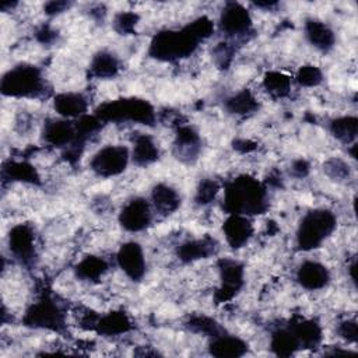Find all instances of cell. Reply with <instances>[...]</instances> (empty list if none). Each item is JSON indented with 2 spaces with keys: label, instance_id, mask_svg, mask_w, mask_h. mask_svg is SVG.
<instances>
[{
  "label": "cell",
  "instance_id": "6da1fadb",
  "mask_svg": "<svg viewBox=\"0 0 358 358\" xmlns=\"http://www.w3.org/2000/svg\"><path fill=\"white\" fill-rule=\"evenodd\" d=\"M213 25L207 18H199L180 31L159 32L151 43V55L157 59L172 60L190 55L200 39L210 35Z\"/></svg>",
  "mask_w": 358,
  "mask_h": 358
},
{
  "label": "cell",
  "instance_id": "7a4b0ae2",
  "mask_svg": "<svg viewBox=\"0 0 358 358\" xmlns=\"http://www.w3.org/2000/svg\"><path fill=\"white\" fill-rule=\"evenodd\" d=\"M224 206L229 214H259L266 207V190L252 178H238L225 189Z\"/></svg>",
  "mask_w": 358,
  "mask_h": 358
},
{
  "label": "cell",
  "instance_id": "3957f363",
  "mask_svg": "<svg viewBox=\"0 0 358 358\" xmlns=\"http://www.w3.org/2000/svg\"><path fill=\"white\" fill-rule=\"evenodd\" d=\"M1 92L13 98H34L43 88V78L35 66L18 64L3 74Z\"/></svg>",
  "mask_w": 358,
  "mask_h": 358
},
{
  "label": "cell",
  "instance_id": "277c9868",
  "mask_svg": "<svg viewBox=\"0 0 358 358\" xmlns=\"http://www.w3.org/2000/svg\"><path fill=\"white\" fill-rule=\"evenodd\" d=\"M336 228V217L327 210H313L303 215L296 231V243L302 250H310L317 246Z\"/></svg>",
  "mask_w": 358,
  "mask_h": 358
},
{
  "label": "cell",
  "instance_id": "5b68a950",
  "mask_svg": "<svg viewBox=\"0 0 358 358\" xmlns=\"http://www.w3.org/2000/svg\"><path fill=\"white\" fill-rule=\"evenodd\" d=\"M98 116L106 120H133L144 124L154 120L152 108L141 99H122L102 105Z\"/></svg>",
  "mask_w": 358,
  "mask_h": 358
},
{
  "label": "cell",
  "instance_id": "8992f818",
  "mask_svg": "<svg viewBox=\"0 0 358 358\" xmlns=\"http://www.w3.org/2000/svg\"><path fill=\"white\" fill-rule=\"evenodd\" d=\"M129 150L123 145H106L91 159V169L99 176H115L124 171L129 162Z\"/></svg>",
  "mask_w": 358,
  "mask_h": 358
},
{
  "label": "cell",
  "instance_id": "52a82bcc",
  "mask_svg": "<svg viewBox=\"0 0 358 358\" xmlns=\"http://www.w3.org/2000/svg\"><path fill=\"white\" fill-rule=\"evenodd\" d=\"M152 218V208L151 204L143 199L136 197L124 204L120 211L119 221L126 231L138 232L145 229Z\"/></svg>",
  "mask_w": 358,
  "mask_h": 358
},
{
  "label": "cell",
  "instance_id": "ba28073f",
  "mask_svg": "<svg viewBox=\"0 0 358 358\" xmlns=\"http://www.w3.org/2000/svg\"><path fill=\"white\" fill-rule=\"evenodd\" d=\"M24 322L32 327H46L57 330L63 324V315L52 301H39L34 303L25 313Z\"/></svg>",
  "mask_w": 358,
  "mask_h": 358
},
{
  "label": "cell",
  "instance_id": "9c48e42d",
  "mask_svg": "<svg viewBox=\"0 0 358 358\" xmlns=\"http://www.w3.org/2000/svg\"><path fill=\"white\" fill-rule=\"evenodd\" d=\"M10 255L21 263H29L35 257V236L32 229L25 225H15L8 234Z\"/></svg>",
  "mask_w": 358,
  "mask_h": 358
},
{
  "label": "cell",
  "instance_id": "30bf717a",
  "mask_svg": "<svg viewBox=\"0 0 358 358\" xmlns=\"http://www.w3.org/2000/svg\"><path fill=\"white\" fill-rule=\"evenodd\" d=\"M117 264L131 280H140L145 273V259L143 249L136 242L122 245L117 252Z\"/></svg>",
  "mask_w": 358,
  "mask_h": 358
},
{
  "label": "cell",
  "instance_id": "8fae6325",
  "mask_svg": "<svg viewBox=\"0 0 358 358\" xmlns=\"http://www.w3.org/2000/svg\"><path fill=\"white\" fill-rule=\"evenodd\" d=\"M220 25L222 32H225L229 36L243 35L249 31L250 27L249 13L241 4L229 3L221 13Z\"/></svg>",
  "mask_w": 358,
  "mask_h": 358
},
{
  "label": "cell",
  "instance_id": "7c38bea8",
  "mask_svg": "<svg viewBox=\"0 0 358 358\" xmlns=\"http://www.w3.org/2000/svg\"><path fill=\"white\" fill-rule=\"evenodd\" d=\"M330 280L329 270L319 262L306 260L296 270V281L306 289H320L327 285Z\"/></svg>",
  "mask_w": 358,
  "mask_h": 358
},
{
  "label": "cell",
  "instance_id": "4fadbf2b",
  "mask_svg": "<svg viewBox=\"0 0 358 358\" xmlns=\"http://www.w3.org/2000/svg\"><path fill=\"white\" fill-rule=\"evenodd\" d=\"M220 274H221L220 296H221V301H224L231 298L242 285L243 268L238 262L224 259L220 263Z\"/></svg>",
  "mask_w": 358,
  "mask_h": 358
},
{
  "label": "cell",
  "instance_id": "5bb4252c",
  "mask_svg": "<svg viewBox=\"0 0 358 358\" xmlns=\"http://www.w3.org/2000/svg\"><path fill=\"white\" fill-rule=\"evenodd\" d=\"M222 231H224L227 242L232 248H241L249 241V238L253 232V228H252V224L249 222V220L245 218L243 215L231 214V217L225 221Z\"/></svg>",
  "mask_w": 358,
  "mask_h": 358
},
{
  "label": "cell",
  "instance_id": "9a60e30c",
  "mask_svg": "<svg viewBox=\"0 0 358 358\" xmlns=\"http://www.w3.org/2000/svg\"><path fill=\"white\" fill-rule=\"evenodd\" d=\"M246 350L248 344L235 336L220 334L210 343V354L215 357H241Z\"/></svg>",
  "mask_w": 358,
  "mask_h": 358
},
{
  "label": "cell",
  "instance_id": "2e32d148",
  "mask_svg": "<svg viewBox=\"0 0 358 358\" xmlns=\"http://www.w3.org/2000/svg\"><path fill=\"white\" fill-rule=\"evenodd\" d=\"M87 109V101L81 94L66 92L55 98V110L63 117L83 116Z\"/></svg>",
  "mask_w": 358,
  "mask_h": 358
},
{
  "label": "cell",
  "instance_id": "e0dca14e",
  "mask_svg": "<svg viewBox=\"0 0 358 358\" xmlns=\"http://www.w3.org/2000/svg\"><path fill=\"white\" fill-rule=\"evenodd\" d=\"M151 207L159 214H169L179 206V194L168 185H157L151 194Z\"/></svg>",
  "mask_w": 358,
  "mask_h": 358
},
{
  "label": "cell",
  "instance_id": "ac0fdd59",
  "mask_svg": "<svg viewBox=\"0 0 358 358\" xmlns=\"http://www.w3.org/2000/svg\"><path fill=\"white\" fill-rule=\"evenodd\" d=\"M176 154L179 158L192 161L196 158L199 150H200V138L199 134L189 126L180 127L176 136Z\"/></svg>",
  "mask_w": 358,
  "mask_h": 358
},
{
  "label": "cell",
  "instance_id": "d6986e66",
  "mask_svg": "<svg viewBox=\"0 0 358 358\" xmlns=\"http://www.w3.org/2000/svg\"><path fill=\"white\" fill-rule=\"evenodd\" d=\"M77 136L78 138V133H77V127L74 129L70 122H64V120H53L50 123L46 124L45 127V138L53 144V145H66L70 144L74 137Z\"/></svg>",
  "mask_w": 358,
  "mask_h": 358
},
{
  "label": "cell",
  "instance_id": "ffe728a7",
  "mask_svg": "<svg viewBox=\"0 0 358 358\" xmlns=\"http://www.w3.org/2000/svg\"><path fill=\"white\" fill-rule=\"evenodd\" d=\"M158 158V147L150 136H140L134 141L131 159L137 165H148Z\"/></svg>",
  "mask_w": 358,
  "mask_h": 358
},
{
  "label": "cell",
  "instance_id": "44dd1931",
  "mask_svg": "<svg viewBox=\"0 0 358 358\" xmlns=\"http://www.w3.org/2000/svg\"><path fill=\"white\" fill-rule=\"evenodd\" d=\"M306 36L309 42L320 49V50H327L329 48L333 46V32L322 22L316 20H310L306 22Z\"/></svg>",
  "mask_w": 358,
  "mask_h": 358
},
{
  "label": "cell",
  "instance_id": "7402d4cb",
  "mask_svg": "<svg viewBox=\"0 0 358 358\" xmlns=\"http://www.w3.org/2000/svg\"><path fill=\"white\" fill-rule=\"evenodd\" d=\"M271 348L278 355H291L294 351L299 350V344L291 329H284L273 334Z\"/></svg>",
  "mask_w": 358,
  "mask_h": 358
},
{
  "label": "cell",
  "instance_id": "603a6c76",
  "mask_svg": "<svg viewBox=\"0 0 358 358\" xmlns=\"http://www.w3.org/2000/svg\"><path fill=\"white\" fill-rule=\"evenodd\" d=\"M119 69L117 59L109 52L98 53L91 64V70L96 77H110L116 74Z\"/></svg>",
  "mask_w": 358,
  "mask_h": 358
},
{
  "label": "cell",
  "instance_id": "cb8c5ba5",
  "mask_svg": "<svg viewBox=\"0 0 358 358\" xmlns=\"http://www.w3.org/2000/svg\"><path fill=\"white\" fill-rule=\"evenodd\" d=\"M106 263L101 257L90 256L77 266V274L85 280H95L106 271Z\"/></svg>",
  "mask_w": 358,
  "mask_h": 358
},
{
  "label": "cell",
  "instance_id": "d4e9b609",
  "mask_svg": "<svg viewBox=\"0 0 358 358\" xmlns=\"http://www.w3.org/2000/svg\"><path fill=\"white\" fill-rule=\"evenodd\" d=\"M331 131L338 140L344 143H350L355 138V134H357V119L355 117L336 119L331 123Z\"/></svg>",
  "mask_w": 358,
  "mask_h": 358
},
{
  "label": "cell",
  "instance_id": "484cf974",
  "mask_svg": "<svg viewBox=\"0 0 358 358\" xmlns=\"http://www.w3.org/2000/svg\"><path fill=\"white\" fill-rule=\"evenodd\" d=\"M211 243H207L206 241H192L179 249V257L185 262H193L197 259H201L203 256H207L210 253Z\"/></svg>",
  "mask_w": 358,
  "mask_h": 358
},
{
  "label": "cell",
  "instance_id": "4316f807",
  "mask_svg": "<svg viewBox=\"0 0 358 358\" xmlns=\"http://www.w3.org/2000/svg\"><path fill=\"white\" fill-rule=\"evenodd\" d=\"M127 327H129V322L123 313H110L98 322L99 331H103L108 334L123 333L127 330Z\"/></svg>",
  "mask_w": 358,
  "mask_h": 358
},
{
  "label": "cell",
  "instance_id": "83f0119b",
  "mask_svg": "<svg viewBox=\"0 0 358 358\" xmlns=\"http://www.w3.org/2000/svg\"><path fill=\"white\" fill-rule=\"evenodd\" d=\"M8 172H10V178H13L14 180L35 182V179H36L35 169L31 165L25 164V162H13V164H10Z\"/></svg>",
  "mask_w": 358,
  "mask_h": 358
},
{
  "label": "cell",
  "instance_id": "f1b7e54d",
  "mask_svg": "<svg viewBox=\"0 0 358 358\" xmlns=\"http://www.w3.org/2000/svg\"><path fill=\"white\" fill-rule=\"evenodd\" d=\"M255 99L248 92H241L228 101V108L234 113H246L253 109Z\"/></svg>",
  "mask_w": 358,
  "mask_h": 358
},
{
  "label": "cell",
  "instance_id": "f546056e",
  "mask_svg": "<svg viewBox=\"0 0 358 358\" xmlns=\"http://www.w3.org/2000/svg\"><path fill=\"white\" fill-rule=\"evenodd\" d=\"M266 87H267V91L277 94V95H282L284 92H287V90L289 87V80H288V77H285L280 73H271L266 78Z\"/></svg>",
  "mask_w": 358,
  "mask_h": 358
},
{
  "label": "cell",
  "instance_id": "4dcf8cb0",
  "mask_svg": "<svg viewBox=\"0 0 358 358\" xmlns=\"http://www.w3.org/2000/svg\"><path fill=\"white\" fill-rule=\"evenodd\" d=\"M322 76L320 71L315 67V66H303L299 69L296 80L299 84L306 85V87H312L316 85L320 81Z\"/></svg>",
  "mask_w": 358,
  "mask_h": 358
},
{
  "label": "cell",
  "instance_id": "1f68e13d",
  "mask_svg": "<svg viewBox=\"0 0 358 358\" xmlns=\"http://www.w3.org/2000/svg\"><path fill=\"white\" fill-rule=\"evenodd\" d=\"M218 192V186L215 185V182L213 180H206L200 185L199 190H197V201L204 204L208 203L210 200L214 199L215 193Z\"/></svg>",
  "mask_w": 358,
  "mask_h": 358
},
{
  "label": "cell",
  "instance_id": "d6a6232c",
  "mask_svg": "<svg viewBox=\"0 0 358 358\" xmlns=\"http://www.w3.org/2000/svg\"><path fill=\"white\" fill-rule=\"evenodd\" d=\"M326 168L330 171L329 175L333 176V178H340V179H343V178H345V176L348 178V166H347L343 161H340V159L330 161V162L326 165Z\"/></svg>",
  "mask_w": 358,
  "mask_h": 358
},
{
  "label": "cell",
  "instance_id": "836d02e7",
  "mask_svg": "<svg viewBox=\"0 0 358 358\" xmlns=\"http://www.w3.org/2000/svg\"><path fill=\"white\" fill-rule=\"evenodd\" d=\"M136 15L130 14V13H123L116 18V24L120 25V31H129L136 22Z\"/></svg>",
  "mask_w": 358,
  "mask_h": 358
},
{
  "label": "cell",
  "instance_id": "e575fe53",
  "mask_svg": "<svg viewBox=\"0 0 358 358\" xmlns=\"http://www.w3.org/2000/svg\"><path fill=\"white\" fill-rule=\"evenodd\" d=\"M341 336L345 337L347 340L355 341L357 340V326L354 322H345L341 324V330H340Z\"/></svg>",
  "mask_w": 358,
  "mask_h": 358
}]
</instances>
